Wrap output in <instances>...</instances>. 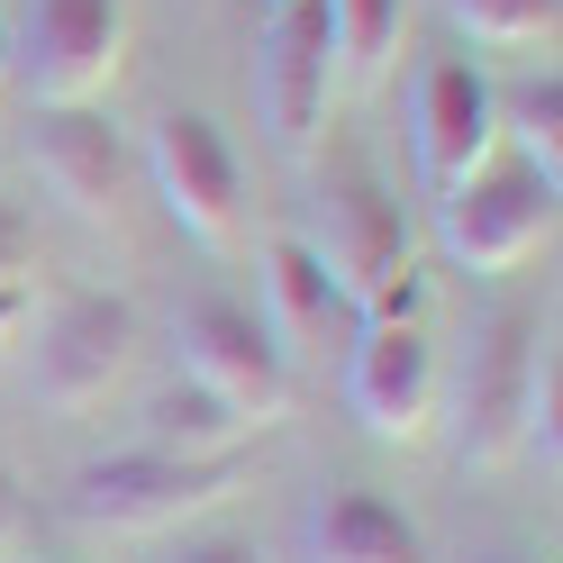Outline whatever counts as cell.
Here are the masks:
<instances>
[{"label": "cell", "mask_w": 563, "mask_h": 563, "mask_svg": "<svg viewBox=\"0 0 563 563\" xmlns=\"http://www.w3.org/2000/svg\"><path fill=\"white\" fill-rule=\"evenodd\" d=\"M27 164H37V183L74 209V219L91 228H110V209H119V136L100 110H37V128H27Z\"/></svg>", "instance_id": "12"}, {"label": "cell", "mask_w": 563, "mask_h": 563, "mask_svg": "<svg viewBox=\"0 0 563 563\" xmlns=\"http://www.w3.org/2000/svg\"><path fill=\"white\" fill-rule=\"evenodd\" d=\"M27 319H37V282H0V355L27 336Z\"/></svg>", "instance_id": "21"}, {"label": "cell", "mask_w": 563, "mask_h": 563, "mask_svg": "<svg viewBox=\"0 0 563 563\" xmlns=\"http://www.w3.org/2000/svg\"><path fill=\"white\" fill-rule=\"evenodd\" d=\"M19 537H27V490H19L10 473H0V563L19 554Z\"/></svg>", "instance_id": "22"}, {"label": "cell", "mask_w": 563, "mask_h": 563, "mask_svg": "<svg viewBox=\"0 0 563 563\" xmlns=\"http://www.w3.org/2000/svg\"><path fill=\"white\" fill-rule=\"evenodd\" d=\"M245 490V464H183V454H155V445H128V454H100V464L74 473L64 509L100 537H183L200 509H219Z\"/></svg>", "instance_id": "2"}, {"label": "cell", "mask_w": 563, "mask_h": 563, "mask_svg": "<svg viewBox=\"0 0 563 563\" xmlns=\"http://www.w3.org/2000/svg\"><path fill=\"white\" fill-rule=\"evenodd\" d=\"M409 0H328V46H336V91H373L400 55Z\"/></svg>", "instance_id": "16"}, {"label": "cell", "mask_w": 563, "mask_h": 563, "mask_svg": "<svg viewBox=\"0 0 563 563\" xmlns=\"http://www.w3.org/2000/svg\"><path fill=\"white\" fill-rule=\"evenodd\" d=\"M445 19H454V37L518 55V46H545V37H554L563 0H445Z\"/></svg>", "instance_id": "18"}, {"label": "cell", "mask_w": 563, "mask_h": 563, "mask_svg": "<svg viewBox=\"0 0 563 563\" xmlns=\"http://www.w3.org/2000/svg\"><path fill=\"white\" fill-rule=\"evenodd\" d=\"M345 409L364 418V437L418 445L437 418V345L418 336V319H364L355 355H345Z\"/></svg>", "instance_id": "11"}, {"label": "cell", "mask_w": 563, "mask_h": 563, "mask_svg": "<svg viewBox=\"0 0 563 563\" xmlns=\"http://www.w3.org/2000/svg\"><path fill=\"white\" fill-rule=\"evenodd\" d=\"M545 236H554V183L509 146L490 155L473 183H454L437 200V245L464 273H518Z\"/></svg>", "instance_id": "5"}, {"label": "cell", "mask_w": 563, "mask_h": 563, "mask_svg": "<svg viewBox=\"0 0 563 563\" xmlns=\"http://www.w3.org/2000/svg\"><path fill=\"white\" fill-rule=\"evenodd\" d=\"M264 291H273V336H291V345H319L328 319H355L345 291L328 282V264L309 255V236H273L264 245Z\"/></svg>", "instance_id": "15"}, {"label": "cell", "mask_w": 563, "mask_h": 563, "mask_svg": "<svg viewBox=\"0 0 563 563\" xmlns=\"http://www.w3.org/2000/svg\"><path fill=\"white\" fill-rule=\"evenodd\" d=\"M0 282H37V228L10 191H0Z\"/></svg>", "instance_id": "20"}, {"label": "cell", "mask_w": 563, "mask_h": 563, "mask_svg": "<svg viewBox=\"0 0 563 563\" xmlns=\"http://www.w3.org/2000/svg\"><path fill=\"white\" fill-rule=\"evenodd\" d=\"M500 146L527 155L545 183H563V82H554V64L545 74H518L500 91Z\"/></svg>", "instance_id": "17"}, {"label": "cell", "mask_w": 563, "mask_h": 563, "mask_svg": "<svg viewBox=\"0 0 563 563\" xmlns=\"http://www.w3.org/2000/svg\"><path fill=\"white\" fill-rule=\"evenodd\" d=\"M245 437H255V428H245L228 400H209L200 382H183V373L146 400V445H155V454H183V464H228Z\"/></svg>", "instance_id": "14"}, {"label": "cell", "mask_w": 563, "mask_h": 563, "mask_svg": "<svg viewBox=\"0 0 563 563\" xmlns=\"http://www.w3.org/2000/svg\"><path fill=\"white\" fill-rule=\"evenodd\" d=\"M0 91H10V19H0Z\"/></svg>", "instance_id": "23"}, {"label": "cell", "mask_w": 563, "mask_h": 563, "mask_svg": "<svg viewBox=\"0 0 563 563\" xmlns=\"http://www.w3.org/2000/svg\"><path fill=\"white\" fill-rule=\"evenodd\" d=\"M128 55V0H27L10 27V82H27L37 110H91L119 82Z\"/></svg>", "instance_id": "3"}, {"label": "cell", "mask_w": 563, "mask_h": 563, "mask_svg": "<svg viewBox=\"0 0 563 563\" xmlns=\"http://www.w3.org/2000/svg\"><path fill=\"white\" fill-rule=\"evenodd\" d=\"M136 364V319H128V300L110 291H64L37 309V364H27V382H37V400L55 418H82L100 409L128 382Z\"/></svg>", "instance_id": "9"}, {"label": "cell", "mask_w": 563, "mask_h": 563, "mask_svg": "<svg viewBox=\"0 0 563 563\" xmlns=\"http://www.w3.org/2000/svg\"><path fill=\"white\" fill-rule=\"evenodd\" d=\"M500 155V82L482 74L473 55H428L409 82V164H418V191L445 200L454 183Z\"/></svg>", "instance_id": "6"}, {"label": "cell", "mask_w": 563, "mask_h": 563, "mask_svg": "<svg viewBox=\"0 0 563 563\" xmlns=\"http://www.w3.org/2000/svg\"><path fill=\"white\" fill-rule=\"evenodd\" d=\"M255 100L273 146L309 164L319 155V128L336 110V46H328V0H264L255 27Z\"/></svg>", "instance_id": "4"}, {"label": "cell", "mask_w": 563, "mask_h": 563, "mask_svg": "<svg viewBox=\"0 0 563 563\" xmlns=\"http://www.w3.org/2000/svg\"><path fill=\"white\" fill-rule=\"evenodd\" d=\"M146 173H155L164 219L183 228L191 245L228 255V245H236V209H245V164L228 146V128L209 110H164L146 128Z\"/></svg>", "instance_id": "7"}, {"label": "cell", "mask_w": 563, "mask_h": 563, "mask_svg": "<svg viewBox=\"0 0 563 563\" xmlns=\"http://www.w3.org/2000/svg\"><path fill=\"white\" fill-rule=\"evenodd\" d=\"M554 364V345L537 336L527 309H490L464 364V464H509L527 454V418H537V382Z\"/></svg>", "instance_id": "10"}, {"label": "cell", "mask_w": 563, "mask_h": 563, "mask_svg": "<svg viewBox=\"0 0 563 563\" xmlns=\"http://www.w3.org/2000/svg\"><path fill=\"white\" fill-rule=\"evenodd\" d=\"M155 563H273L255 537H236V527H183Z\"/></svg>", "instance_id": "19"}, {"label": "cell", "mask_w": 563, "mask_h": 563, "mask_svg": "<svg viewBox=\"0 0 563 563\" xmlns=\"http://www.w3.org/2000/svg\"><path fill=\"white\" fill-rule=\"evenodd\" d=\"M319 228H309V255L328 264V282L345 291V309L364 319H418L428 300V273H418V245H409V219L400 200L373 183L364 164H328L319 173Z\"/></svg>", "instance_id": "1"}, {"label": "cell", "mask_w": 563, "mask_h": 563, "mask_svg": "<svg viewBox=\"0 0 563 563\" xmlns=\"http://www.w3.org/2000/svg\"><path fill=\"white\" fill-rule=\"evenodd\" d=\"M173 355H183V382H200L209 400H228L245 428H273L291 409V364H282L273 328L236 300H191L173 319Z\"/></svg>", "instance_id": "8"}, {"label": "cell", "mask_w": 563, "mask_h": 563, "mask_svg": "<svg viewBox=\"0 0 563 563\" xmlns=\"http://www.w3.org/2000/svg\"><path fill=\"white\" fill-rule=\"evenodd\" d=\"M309 563H437L418 518H400L382 490H328L309 518Z\"/></svg>", "instance_id": "13"}]
</instances>
